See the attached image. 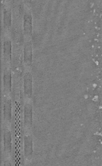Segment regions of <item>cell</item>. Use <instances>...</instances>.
Segmentation results:
<instances>
[{
  "label": "cell",
  "instance_id": "1",
  "mask_svg": "<svg viewBox=\"0 0 102 166\" xmlns=\"http://www.w3.org/2000/svg\"><path fill=\"white\" fill-rule=\"evenodd\" d=\"M24 32L26 36L30 37L32 30V18L29 14H26L24 17L23 22Z\"/></svg>",
  "mask_w": 102,
  "mask_h": 166
},
{
  "label": "cell",
  "instance_id": "2",
  "mask_svg": "<svg viewBox=\"0 0 102 166\" xmlns=\"http://www.w3.org/2000/svg\"><path fill=\"white\" fill-rule=\"evenodd\" d=\"M32 54V44L31 41L26 43L24 49V58L27 62H30L31 60Z\"/></svg>",
  "mask_w": 102,
  "mask_h": 166
},
{
  "label": "cell",
  "instance_id": "3",
  "mask_svg": "<svg viewBox=\"0 0 102 166\" xmlns=\"http://www.w3.org/2000/svg\"><path fill=\"white\" fill-rule=\"evenodd\" d=\"M7 8H4V23L6 27H9L11 25V13Z\"/></svg>",
  "mask_w": 102,
  "mask_h": 166
},
{
  "label": "cell",
  "instance_id": "4",
  "mask_svg": "<svg viewBox=\"0 0 102 166\" xmlns=\"http://www.w3.org/2000/svg\"><path fill=\"white\" fill-rule=\"evenodd\" d=\"M24 3L26 5L30 6L31 4V2H32V0H24Z\"/></svg>",
  "mask_w": 102,
  "mask_h": 166
},
{
  "label": "cell",
  "instance_id": "5",
  "mask_svg": "<svg viewBox=\"0 0 102 166\" xmlns=\"http://www.w3.org/2000/svg\"><path fill=\"white\" fill-rule=\"evenodd\" d=\"M10 0H5V1H8V2H9Z\"/></svg>",
  "mask_w": 102,
  "mask_h": 166
}]
</instances>
